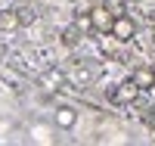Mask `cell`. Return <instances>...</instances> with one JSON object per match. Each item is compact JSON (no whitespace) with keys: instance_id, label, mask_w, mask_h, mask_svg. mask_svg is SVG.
<instances>
[{"instance_id":"cell-6","label":"cell","mask_w":155,"mask_h":146,"mask_svg":"<svg viewBox=\"0 0 155 146\" xmlns=\"http://www.w3.org/2000/svg\"><path fill=\"white\" fill-rule=\"evenodd\" d=\"M134 81L143 87V90L155 87V69H146V65H143V69H137V72H134Z\"/></svg>"},{"instance_id":"cell-4","label":"cell","mask_w":155,"mask_h":146,"mask_svg":"<svg viewBox=\"0 0 155 146\" xmlns=\"http://www.w3.org/2000/svg\"><path fill=\"white\" fill-rule=\"evenodd\" d=\"M19 25H22L19 9H0V31H16Z\"/></svg>"},{"instance_id":"cell-10","label":"cell","mask_w":155,"mask_h":146,"mask_svg":"<svg viewBox=\"0 0 155 146\" xmlns=\"http://www.w3.org/2000/svg\"><path fill=\"white\" fill-rule=\"evenodd\" d=\"M19 12H22V25H28V22L34 19V16H31V9H19Z\"/></svg>"},{"instance_id":"cell-5","label":"cell","mask_w":155,"mask_h":146,"mask_svg":"<svg viewBox=\"0 0 155 146\" xmlns=\"http://www.w3.org/2000/svg\"><path fill=\"white\" fill-rule=\"evenodd\" d=\"M74 121H78V112L71 109V106H59V109H56V124L59 127H74Z\"/></svg>"},{"instance_id":"cell-8","label":"cell","mask_w":155,"mask_h":146,"mask_svg":"<svg viewBox=\"0 0 155 146\" xmlns=\"http://www.w3.org/2000/svg\"><path fill=\"white\" fill-rule=\"evenodd\" d=\"M102 3L109 6L112 16H124V0H102Z\"/></svg>"},{"instance_id":"cell-3","label":"cell","mask_w":155,"mask_h":146,"mask_svg":"<svg viewBox=\"0 0 155 146\" xmlns=\"http://www.w3.org/2000/svg\"><path fill=\"white\" fill-rule=\"evenodd\" d=\"M140 90H143V87H140L134 78H127V81H121V84H118V90H115L112 97L118 100V103H134V100L140 97Z\"/></svg>"},{"instance_id":"cell-1","label":"cell","mask_w":155,"mask_h":146,"mask_svg":"<svg viewBox=\"0 0 155 146\" xmlns=\"http://www.w3.org/2000/svg\"><path fill=\"white\" fill-rule=\"evenodd\" d=\"M134 34H137L134 19H127V16H118V19H115V25H112V37H115V41L127 44V41H134Z\"/></svg>"},{"instance_id":"cell-7","label":"cell","mask_w":155,"mask_h":146,"mask_svg":"<svg viewBox=\"0 0 155 146\" xmlns=\"http://www.w3.org/2000/svg\"><path fill=\"white\" fill-rule=\"evenodd\" d=\"M81 25H71V28H65V31H62V44H65V47H78V44H81Z\"/></svg>"},{"instance_id":"cell-2","label":"cell","mask_w":155,"mask_h":146,"mask_svg":"<svg viewBox=\"0 0 155 146\" xmlns=\"http://www.w3.org/2000/svg\"><path fill=\"white\" fill-rule=\"evenodd\" d=\"M115 19H118V16H112L106 3L96 6V9H90V22H93V28H96V31H112Z\"/></svg>"},{"instance_id":"cell-9","label":"cell","mask_w":155,"mask_h":146,"mask_svg":"<svg viewBox=\"0 0 155 146\" xmlns=\"http://www.w3.org/2000/svg\"><path fill=\"white\" fill-rule=\"evenodd\" d=\"M44 84H62V75L59 72H47L44 75Z\"/></svg>"}]
</instances>
